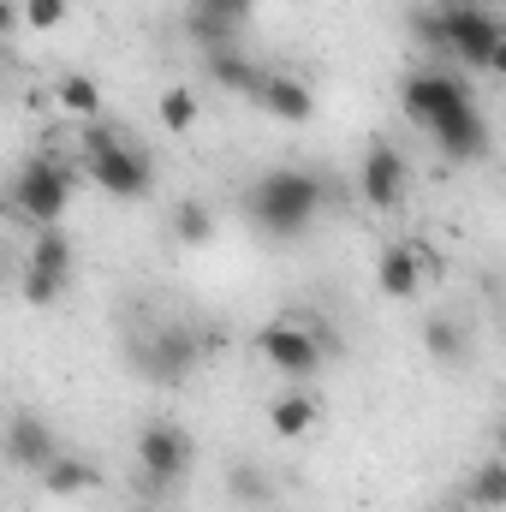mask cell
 <instances>
[{
    "instance_id": "52a82bcc",
    "label": "cell",
    "mask_w": 506,
    "mask_h": 512,
    "mask_svg": "<svg viewBox=\"0 0 506 512\" xmlns=\"http://www.w3.org/2000/svg\"><path fill=\"white\" fill-rule=\"evenodd\" d=\"M191 459H197V447L179 423H143L137 429V471L149 489H173L191 471Z\"/></svg>"
},
{
    "instance_id": "9c48e42d",
    "label": "cell",
    "mask_w": 506,
    "mask_h": 512,
    "mask_svg": "<svg viewBox=\"0 0 506 512\" xmlns=\"http://www.w3.org/2000/svg\"><path fill=\"white\" fill-rule=\"evenodd\" d=\"M405 191H411V167H405V155H399L393 143H370V149H364V167H358V197L387 215V209L405 203Z\"/></svg>"
},
{
    "instance_id": "30bf717a",
    "label": "cell",
    "mask_w": 506,
    "mask_h": 512,
    "mask_svg": "<svg viewBox=\"0 0 506 512\" xmlns=\"http://www.w3.org/2000/svg\"><path fill=\"white\" fill-rule=\"evenodd\" d=\"M6 453H12V465H24V471H48L66 447H60V435H54V423H48V417L18 411V417L6 423Z\"/></svg>"
},
{
    "instance_id": "1f68e13d",
    "label": "cell",
    "mask_w": 506,
    "mask_h": 512,
    "mask_svg": "<svg viewBox=\"0 0 506 512\" xmlns=\"http://www.w3.org/2000/svg\"><path fill=\"white\" fill-rule=\"evenodd\" d=\"M429 512H453V507H429Z\"/></svg>"
},
{
    "instance_id": "d4e9b609",
    "label": "cell",
    "mask_w": 506,
    "mask_h": 512,
    "mask_svg": "<svg viewBox=\"0 0 506 512\" xmlns=\"http://www.w3.org/2000/svg\"><path fill=\"white\" fill-rule=\"evenodd\" d=\"M60 292H66V274H48V268L24 262V304H60Z\"/></svg>"
},
{
    "instance_id": "484cf974",
    "label": "cell",
    "mask_w": 506,
    "mask_h": 512,
    "mask_svg": "<svg viewBox=\"0 0 506 512\" xmlns=\"http://www.w3.org/2000/svg\"><path fill=\"white\" fill-rule=\"evenodd\" d=\"M18 6H24V24L30 30H60L66 12H72V0H18Z\"/></svg>"
},
{
    "instance_id": "44dd1931",
    "label": "cell",
    "mask_w": 506,
    "mask_h": 512,
    "mask_svg": "<svg viewBox=\"0 0 506 512\" xmlns=\"http://www.w3.org/2000/svg\"><path fill=\"white\" fill-rule=\"evenodd\" d=\"M173 239H179V245H209V239H215V209H209L203 197L173 203Z\"/></svg>"
},
{
    "instance_id": "d6986e66",
    "label": "cell",
    "mask_w": 506,
    "mask_h": 512,
    "mask_svg": "<svg viewBox=\"0 0 506 512\" xmlns=\"http://www.w3.org/2000/svg\"><path fill=\"white\" fill-rule=\"evenodd\" d=\"M185 36H191L203 54H221V48H233V42H239V24H233V18H221V12L191 6V12H185Z\"/></svg>"
},
{
    "instance_id": "ffe728a7",
    "label": "cell",
    "mask_w": 506,
    "mask_h": 512,
    "mask_svg": "<svg viewBox=\"0 0 506 512\" xmlns=\"http://www.w3.org/2000/svg\"><path fill=\"white\" fill-rule=\"evenodd\" d=\"M423 352H429L435 364H465L471 340H465V328H459L453 316H429V322H423Z\"/></svg>"
},
{
    "instance_id": "5b68a950",
    "label": "cell",
    "mask_w": 506,
    "mask_h": 512,
    "mask_svg": "<svg viewBox=\"0 0 506 512\" xmlns=\"http://www.w3.org/2000/svg\"><path fill=\"white\" fill-rule=\"evenodd\" d=\"M441 18H447V54L465 66H489L495 48L506 42V18L483 0H447Z\"/></svg>"
},
{
    "instance_id": "6da1fadb",
    "label": "cell",
    "mask_w": 506,
    "mask_h": 512,
    "mask_svg": "<svg viewBox=\"0 0 506 512\" xmlns=\"http://www.w3.org/2000/svg\"><path fill=\"white\" fill-rule=\"evenodd\" d=\"M322 203H328V185L316 173H304V167H274V173H262L245 191V215H251L256 233H268V239L310 233V221L322 215Z\"/></svg>"
},
{
    "instance_id": "f546056e",
    "label": "cell",
    "mask_w": 506,
    "mask_h": 512,
    "mask_svg": "<svg viewBox=\"0 0 506 512\" xmlns=\"http://www.w3.org/2000/svg\"><path fill=\"white\" fill-rule=\"evenodd\" d=\"M489 447L506 459V417H495V429H489Z\"/></svg>"
},
{
    "instance_id": "4316f807",
    "label": "cell",
    "mask_w": 506,
    "mask_h": 512,
    "mask_svg": "<svg viewBox=\"0 0 506 512\" xmlns=\"http://www.w3.org/2000/svg\"><path fill=\"white\" fill-rule=\"evenodd\" d=\"M411 36L429 42V48H447V18H441V6H435V12L417 6V12H411Z\"/></svg>"
},
{
    "instance_id": "d6a6232c",
    "label": "cell",
    "mask_w": 506,
    "mask_h": 512,
    "mask_svg": "<svg viewBox=\"0 0 506 512\" xmlns=\"http://www.w3.org/2000/svg\"><path fill=\"white\" fill-rule=\"evenodd\" d=\"M483 6H489V0H483Z\"/></svg>"
},
{
    "instance_id": "2e32d148",
    "label": "cell",
    "mask_w": 506,
    "mask_h": 512,
    "mask_svg": "<svg viewBox=\"0 0 506 512\" xmlns=\"http://www.w3.org/2000/svg\"><path fill=\"white\" fill-rule=\"evenodd\" d=\"M465 507L506 512V459L501 453H489V459L471 465V477H465Z\"/></svg>"
},
{
    "instance_id": "8fae6325",
    "label": "cell",
    "mask_w": 506,
    "mask_h": 512,
    "mask_svg": "<svg viewBox=\"0 0 506 512\" xmlns=\"http://www.w3.org/2000/svg\"><path fill=\"white\" fill-rule=\"evenodd\" d=\"M429 137H435V149H441L447 161H483V155H489V126H483L477 102H471V108H459L453 120H441Z\"/></svg>"
},
{
    "instance_id": "ac0fdd59",
    "label": "cell",
    "mask_w": 506,
    "mask_h": 512,
    "mask_svg": "<svg viewBox=\"0 0 506 512\" xmlns=\"http://www.w3.org/2000/svg\"><path fill=\"white\" fill-rule=\"evenodd\" d=\"M54 102L66 114H78V120H102V84L84 78V72H60L54 78Z\"/></svg>"
},
{
    "instance_id": "83f0119b",
    "label": "cell",
    "mask_w": 506,
    "mask_h": 512,
    "mask_svg": "<svg viewBox=\"0 0 506 512\" xmlns=\"http://www.w3.org/2000/svg\"><path fill=\"white\" fill-rule=\"evenodd\" d=\"M191 6H203V12H221V18H233V24H245L256 0H191Z\"/></svg>"
},
{
    "instance_id": "3957f363",
    "label": "cell",
    "mask_w": 506,
    "mask_h": 512,
    "mask_svg": "<svg viewBox=\"0 0 506 512\" xmlns=\"http://www.w3.org/2000/svg\"><path fill=\"white\" fill-rule=\"evenodd\" d=\"M6 203H12V215H24L36 227H54L72 209V167L54 161V155H30L6 185Z\"/></svg>"
},
{
    "instance_id": "cb8c5ba5",
    "label": "cell",
    "mask_w": 506,
    "mask_h": 512,
    "mask_svg": "<svg viewBox=\"0 0 506 512\" xmlns=\"http://www.w3.org/2000/svg\"><path fill=\"white\" fill-rule=\"evenodd\" d=\"M227 489H233V501H245V507H268L274 501V477L251 465V459H239L233 471H227Z\"/></svg>"
},
{
    "instance_id": "4fadbf2b",
    "label": "cell",
    "mask_w": 506,
    "mask_h": 512,
    "mask_svg": "<svg viewBox=\"0 0 506 512\" xmlns=\"http://www.w3.org/2000/svg\"><path fill=\"white\" fill-rule=\"evenodd\" d=\"M262 108L274 114V120H286V126H304L310 114H316V90L298 78V72H268V84H262Z\"/></svg>"
},
{
    "instance_id": "5bb4252c",
    "label": "cell",
    "mask_w": 506,
    "mask_h": 512,
    "mask_svg": "<svg viewBox=\"0 0 506 512\" xmlns=\"http://www.w3.org/2000/svg\"><path fill=\"white\" fill-rule=\"evenodd\" d=\"M423 262H417V245H387V251L376 256V286H381V298H417L423 292Z\"/></svg>"
},
{
    "instance_id": "277c9868",
    "label": "cell",
    "mask_w": 506,
    "mask_h": 512,
    "mask_svg": "<svg viewBox=\"0 0 506 512\" xmlns=\"http://www.w3.org/2000/svg\"><path fill=\"white\" fill-rule=\"evenodd\" d=\"M256 352H262V364L280 370L286 382H304V376H316L322 358H328L322 322H310V316H280V322H268V328L256 334Z\"/></svg>"
},
{
    "instance_id": "ba28073f",
    "label": "cell",
    "mask_w": 506,
    "mask_h": 512,
    "mask_svg": "<svg viewBox=\"0 0 506 512\" xmlns=\"http://www.w3.org/2000/svg\"><path fill=\"white\" fill-rule=\"evenodd\" d=\"M197 358H203V340H197L191 328H179V322H173V328H155V334L137 346V370L161 387L185 382V376L197 370Z\"/></svg>"
},
{
    "instance_id": "9a60e30c",
    "label": "cell",
    "mask_w": 506,
    "mask_h": 512,
    "mask_svg": "<svg viewBox=\"0 0 506 512\" xmlns=\"http://www.w3.org/2000/svg\"><path fill=\"white\" fill-rule=\"evenodd\" d=\"M316 423H322V405H316V393H304V387H286V393H274V399H268V429H274L280 441H304Z\"/></svg>"
},
{
    "instance_id": "7c38bea8",
    "label": "cell",
    "mask_w": 506,
    "mask_h": 512,
    "mask_svg": "<svg viewBox=\"0 0 506 512\" xmlns=\"http://www.w3.org/2000/svg\"><path fill=\"white\" fill-rule=\"evenodd\" d=\"M203 72L227 90V96H251V102H262V84H268V72L256 66L251 54L233 42V48H221V54H203Z\"/></svg>"
},
{
    "instance_id": "8992f818",
    "label": "cell",
    "mask_w": 506,
    "mask_h": 512,
    "mask_svg": "<svg viewBox=\"0 0 506 512\" xmlns=\"http://www.w3.org/2000/svg\"><path fill=\"white\" fill-rule=\"evenodd\" d=\"M399 108H405L411 126L435 131L441 120H453L459 108H471V90H465L453 72H441V66H417V72L399 84Z\"/></svg>"
},
{
    "instance_id": "4dcf8cb0",
    "label": "cell",
    "mask_w": 506,
    "mask_h": 512,
    "mask_svg": "<svg viewBox=\"0 0 506 512\" xmlns=\"http://www.w3.org/2000/svg\"><path fill=\"white\" fill-rule=\"evenodd\" d=\"M489 72H495V78H506V42L495 48V60H489Z\"/></svg>"
},
{
    "instance_id": "603a6c76",
    "label": "cell",
    "mask_w": 506,
    "mask_h": 512,
    "mask_svg": "<svg viewBox=\"0 0 506 512\" xmlns=\"http://www.w3.org/2000/svg\"><path fill=\"white\" fill-rule=\"evenodd\" d=\"M30 268L72 274V239H66L60 227H36V239H30Z\"/></svg>"
},
{
    "instance_id": "e0dca14e",
    "label": "cell",
    "mask_w": 506,
    "mask_h": 512,
    "mask_svg": "<svg viewBox=\"0 0 506 512\" xmlns=\"http://www.w3.org/2000/svg\"><path fill=\"white\" fill-rule=\"evenodd\" d=\"M96 483H102V471H96L90 459H72V453H60V459L42 471V489L60 495V501H72V495H84V489H96Z\"/></svg>"
},
{
    "instance_id": "7a4b0ae2",
    "label": "cell",
    "mask_w": 506,
    "mask_h": 512,
    "mask_svg": "<svg viewBox=\"0 0 506 512\" xmlns=\"http://www.w3.org/2000/svg\"><path fill=\"white\" fill-rule=\"evenodd\" d=\"M84 173H90L108 197H126V203L155 191L149 155H143L120 126H108V120H90V131H84Z\"/></svg>"
},
{
    "instance_id": "f1b7e54d",
    "label": "cell",
    "mask_w": 506,
    "mask_h": 512,
    "mask_svg": "<svg viewBox=\"0 0 506 512\" xmlns=\"http://www.w3.org/2000/svg\"><path fill=\"white\" fill-rule=\"evenodd\" d=\"M411 245H417V239H411ZM417 262H423V274H429V280L441 274V251H435V245H417Z\"/></svg>"
},
{
    "instance_id": "7402d4cb",
    "label": "cell",
    "mask_w": 506,
    "mask_h": 512,
    "mask_svg": "<svg viewBox=\"0 0 506 512\" xmlns=\"http://www.w3.org/2000/svg\"><path fill=\"white\" fill-rule=\"evenodd\" d=\"M155 114H161V126L173 131V137H185V131L197 126V90L191 84H167L161 102H155Z\"/></svg>"
}]
</instances>
